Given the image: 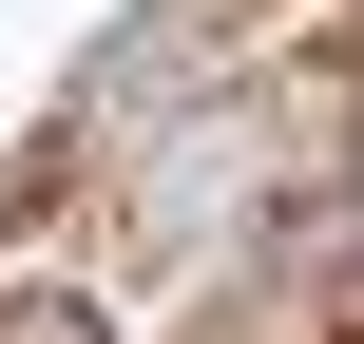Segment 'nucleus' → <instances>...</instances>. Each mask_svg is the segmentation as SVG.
<instances>
[{
	"instance_id": "obj_1",
	"label": "nucleus",
	"mask_w": 364,
	"mask_h": 344,
	"mask_svg": "<svg viewBox=\"0 0 364 344\" xmlns=\"http://www.w3.org/2000/svg\"><path fill=\"white\" fill-rule=\"evenodd\" d=\"M0 344H115V326H96L77 287H19V306H0Z\"/></svg>"
},
{
	"instance_id": "obj_2",
	"label": "nucleus",
	"mask_w": 364,
	"mask_h": 344,
	"mask_svg": "<svg viewBox=\"0 0 364 344\" xmlns=\"http://www.w3.org/2000/svg\"><path fill=\"white\" fill-rule=\"evenodd\" d=\"M230 344H346V306H307V287H269V306H250Z\"/></svg>"
}]
</instances>
